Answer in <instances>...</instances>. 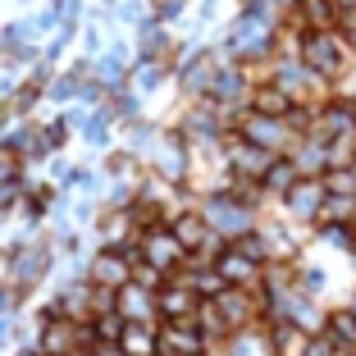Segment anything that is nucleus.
Returning a JSON list of instances; mask_svg holds the SVG:
<instances>
[{"label":"nucleus","mask_w":356,"mask_h":356,"mask_svg":"<svg viewBox=\"0 0 356 356\" xmlns=\"http://www.w3.org/2000/svg\"><path fill=\"white\" fill-rule=\"evenodd\" d=\"M297 60H302L329 92H338L356 69V55L343 46L338 32H302V37H297Z\"/></svg>","instance_id":"nucleus-1"},{"label":"nucleus","mask_w":356,"mask_h":356,"mask_svg":"<svg viewBox=\"0 0 356 356\" xmlns=\"http://www.w3.org/2000/svg\"><path fill=\"white\" fill-rule=\"evenodd\" d=\"M233 133L247 137V142H256V147L270 151V156H293V147L306 137L288 115H261V110L238 115V119H233Z\"/></svg>","instance_id":"nucleus-2"},{"label":"nucleus","mask_w":356,"mask_h":356,"mask_svg":"<svg viewBox=\"0 0 356 356\" xmlns=\"http://www.w3.org/2000/svg\"><path fill=\"white\" fill-rule=\"evenodd\" d=\"M201 215H206L210 233L220 242H238V238L261 229V215H256L252 206H242L233 192H210V197H201Z\"/></svg>","instance_id":"nucleus-3"},{"label":"nucleus","mask_w":356,"mask_h":356,"mask_svg":"<svg viewBox=\"0 0 356 356\" xmlns=\"http://www.w3.org/2000/svg\"><path fill=\"white\" fill-rule=\"evenodd\" d=\"M220 69H224V55L215 51V46H197V51H188L183 60L174 64L178 96H183V101H206L210 87H215V78H220Z\"/></svg>","instance_id":"nucleus-4"},{"label":"nucleus","mask_w":356,"mask_h":356,"mask_svg":"<svg viewBox=\"0 0 356 356\" xmlns=\"http://www.w3.org/2000/svg\"><path fill=\"white\" fill-rule=\"evenodd\" d=\"M147 169L160 178V183H188V174H192V142L178 133L174 124H165L160 128L156 151L147 156Z\"/></svg>","instance_id":"nucleus-5"},{"label":"nucleus","mask_w":356,"mask_h":356,"mask_svg":"<svg viewBox=\"0 0 356 356\" xmlns=\"http://www.w3.org/2000/svg\"><path fill=\"white\" fill-rule=\"evenodd\" d=\"M325 197H329V192H325V178H297L293 188L274 201V210H279L288 224L315 229V224H320V210H325Z\"/></svg>","instance_id":"nucleus-6"},{"label":"nucleus","mask_w":356,"mask_h":356,"mask_svg":"<svg viewBox=\"0 0 356 356\" xmlns=\"http://www.w3.org/2000/svg\"><path fill=\"white\" fill-rule=\"evenodd\" d=\"M133 256H137V242L133 247H96L92 256H87V283L92 288H124V283H133Z\"/></svg>","instance_id":"nucleus-7"},{"label":"nucleus","mask_w":356,"mask_h":356,"mask_svg":"<svg viewBox=\"0 0 356 356\" xmlns=\"http://www.w3.org/2000/svg\"><path fill=\"white\" fill-rule=\"evenodd\" d=\"M137 256H142L147 265H156L160 274H178L183 265H188V247L174 238V229H169V224L137 233Z\"/></svg>","instance_id":"nucleus-8"},{"label":"nucleus","mask_w":356,"mask_h":356,"mask_svg":"<svg viewBox=\"0 0 356 356\" xmlns=\"http://www.w3.org/2000/svg\"><path fill=\"white\" fill-rule=\"evenodd\" d=\"M274 165V156L270 151H261L256 142H247V137H238L229 128L224 133V169H229L233 178H247V183H261L265 178V169Z\"/></svg>","instance_id":"nucleus-9"},{"label":"nucleus","mask_w":356,"mask_h":356,"mask_svg":"<svg viewBox=\"0 0 356 356\" xmlns=\"http://www.w3.org/2000/svg\"><path fill=\"white\" fill-rule=\"evenodd\" d=\"M215 274L224 279V288H261L265 265L256 256H247L238 242H224L220 256H215Z\"/></svg>","instance_id":"nucleus-10"},{"label":"nucleus","mask_w":356,"mask_h":356,"mask_svg":"<svg viewBox=\"0 0 356 356\" xmlns=\"http://www.w3.org/2000/svg\"><path fill=\"white\" fill-rule=\"evenodd\" d=\"M92 233L101 247H133L137 242V224H133V210L128 206H101L92 220Z\"/></svg>","instance_id":"nucleus-11"},{"label":"nucleus","mask_w":356,"mask_h":356,"mask_svg":"<svg viewBox=\"0 0 356 356\" xmlns=\"http://www.w3.org/2000/svg\"><path fill=\"white\" fill-rule=\"evenodd\" d=\"M115 311L128 325H160V306H156V288H142V283H124L115 293Z\"/></svg>","instance_id":"nucleus-12"},{"label":"nucleus","mask_w":356,"mask_h":356,"mask_svg":"<svg viewBox=\"0 0 356 356\" xmlns=\"http://www.w3.org/2000/svg\"><path fill=\"white\" fill-rule=\"evenodd\" d=\"M160 356H206V338L192 320H160Z\"/></svg>","instance_id":"nucleus-13"},{"label":"nucleus","mask_w":356,"mask_h":356,"mask_svg":"<svg viewBox=\"0 0 356 356\" xmlns=\"http://www.w3.org/2000/svg\"><path fill=\"white\" fill-rule=\"evenodd\" d=\"M169 229H174V238L188 247V252H201V247H220V238L210 233V224H206V215H201V201L197 206H183L169 220Z\"/></svg>","instance_id":"nucleus-14"},{"label":"nucleus","mask_w":356,"mask_h":356,"mask_svg":"<svg viewBox=\"0 0 356 356\" xmlns=\"http://www.w3.org/2000/svg\"><path fill=\"white\" fill-rule=\"evenodd\" d=\"M156 306H160V320H192V315H197V306H201V297L192 293L178 274H169L165 288L156 293Z\"/></svg>","instance_id":"nucleus-15"},{"label":"nucleus","mask_w":356,"mask_h":356,"mask_svg":"<svg viewBox=\"0 0 356 356\" xmlns=\"http://www.w3.org/2000/svg\"><path fill=\"white\" fill-rule=\"evenodd\" d=\"M220 356H274V343H270V320H256L247 329H233L229 343L215 347Z\"/></svg>","instance_id":"nucleus-16"},{"label":"nucleus","mask_w":356,"mask_h":356,"mask_svg":"<svg viewBox=\"0 0 356 356\" xmlns=\"http://www.w3.org/2000/svg\"><path fill=\"white\" fill-rule=\"evenodd\" d=\"M165 83H174V64L165 60H133V69H128V92H137L142 101L151 92H160Z\"/></svg>","instance_id":"nucleus-17"},{"label":"nucleus","mask_w":356,"mask_h":356,"mask_svg":"<svg viewBox=\"0 0 356 356\" xmlns=\"http://www.w3.org/2000/svg\"><path fill=\"white\" fill-rule=\"evenodd\" d=\"M192 325L201 329L206 347H224V343H229V334H233V325L224 320V311H220V302H215V297H206V302L197 306V315H192Z\"/></svg>","instance_id":"nucleus-18"},{"label":"nucleus","mask_w":356,"mask_h":356,"mask_svg":"<svg viewBox=\"0 0 356 356\" xmlns=\"http://www.w3.org/2000/svg\"><path fill=\"white\" fill-rule=\"evenodd\" d=\"M288 160L297 165V174H302V178H325V169H329V147L320 142V137L306 133L302 142L293 147V156H288Z\"/></svg>","instance_id":"nucleus-19"},{"label":"nucleus","mask_w":356,"mask_h":356,"mask_svg":"<svg viewBox=\"0 0 356 356\" xmlns=\"http://www.w3.org/2000/svg\"><path fill=\"white\" fill-rule=\"evenodd\" d=\"M160 325H124V338L115 343L119 356H160Z\"/></svg>","instance_id":"nucleus-20"},{"label":"nucleus","mask_w":356,"mask_h":356,"mask_svg":"<svg viewBox=\"0 0 356 356\" xmlns=\"http://www.w3.org/2000/svg\"><path fill=\"white\" fill-rule=\"evenodd\" d=\"M325 334L338 343V352H356V311H352L347 302L329 306V315H325Z\"/></svg>","instance_id":"nucleus-21"},{"label":"nucleus","mask_w":356,"mask_h":356,"mask_svg":"<svg viewBox=\"0 0 356 356\" xmlns=\"http://www.w3.org/2000/svg\"><path fill=\"white\" fill-rule=\"evenodd\" d=\"M315 334H306L302 325H288V320H270V343H274V356H306Z\"/></svg>","instance_id":"nucleus-22"},{"label":"nucleus","mask_w":356,"mask_h":356,"mask_svg":"<svg viewBox=\"0 0 356 356\" xmlns=\"http://www.w3.org/2000/svg\"><path fill=\"white\" fill-rule=\"evenodd\" d=\"M297 178H302V174H297V165H293V160H288V156H274V165L265 169V178H261V188L270 192V201H279L283 192H288V188L297 183Z\"/></svg>","instance_id":"nucleus-23"},{"label":"nucleus","mask_w":356,"mask_h":356,"mask_svg":"<svg viewBox=\"0 0 356 356\" xmlns=\"http://www.w3.org/2000/svg\"><path fill=\"white\" fill-rule=\"evenodd\" d=\"M311 242H320V247H329V252H338V256H352L356 229H347V224H315Z\"/></svg>","instance_id":"nucleus-24"},{"label":"nucleus","mask_w":356,"mask_h":356,"mask_svg":"<svg viewBox=\"0 0 356 356\" xmlns=\"http://www.w3.org/2000/svg\"><path fill=\"white\" fill-rule=\"evenodd\" d=\"M247 110H261V115H288L293 101H288L274 83H252V101H247Z\"/></svg>","instance_id":"nucleus-25"},{"label":"nucleus","mask_w":356,"mask_h":356,"mask_svg":"<svg viewBox=\"0 0 356 356\" xmlns=\"http://www.w3.org/2000/svg\"><path fill=\"white\" fill-rule=\"evenodd\" d=\"M87 325H92L96 347H115L119 338H124V325H128V320H119V311H101V315H87Z\"/></svg>","instance_id":"nucleus-26"},{"label":"nucleus","mask_w":356,"mask_h":356,"mask_svg":"<svg viewBox=\"0 0 356 356\" xmlns=\"http://www.w3.org/2000/svg\"><path fill=\"white\" fill-rule=\"evenodd\" d=\"M320 224H347L356 229V197H325V210H320Z\"/></svg>","instance_id":"nucleus-27"},{"label":"nucleus","mask_w":356,"mask_h":356,"mask_svg":"<svg viewBox=\"0 0 356 356\" xmlns=\"http://www.w3.org/2000/svg\"><path fill=\"white\" fill-rule=\"evenodd\" d=\"M297 288L325 302V297H329V270H325V265H315V261H302V270H297Z\"/></svg>","instance_id":"nucleus-28"},{"label":"nucleus","mask_w":356,"mask_h":356,"mask_svg":"<svg viewBox=\"0 0 356 356\" xmlns=\"http://www.w3.org/2000/svg\"><path fill=\"white\" fill-rule=\"evenodd\" d=\"M69 137H74V128L64 124V115L46 119V124H42V151H46V156H64V147H69Z\"/></svg>","instance_id":"nucleus-29"},{"label":"nucleus","mask_w":356,"mask_h":356,"mask_svg":"<svg viewBox=\"0 0 356 356\" xmlns=\"http://www.w3.org/2000/svg\"><path fill=\"white\" fill-rule=\"evenodd\" d=\"M165 279H169V274H160L156 265H147L142 256H133V283H142V288H156V293H160V288H165Z\"/></svg>","instance_id":"nucleus-30"},{"label":"nucleus","mask_w":356,"mask_h":356,"mask_svg":"<svg viewBox=\"0 0 356 356\" xmlns=\"http://www.w3.org/2000/svg\"><path fill=\"white\" fill-rule=\"evenodd\" d=\"M334 32L343 37V46L356 55V10H338V19H334Z\"/></svg>","instance_id":"nucleus-31"},{"label":"nucleus","mask_w":356,"mask_h":356,"mask_svg":"<svg viewBox=\"0 0 356 356\" xmlns=\"http://www.w3.org/2000/svg\"><path fill=\"white\" fill-rule=\"evenodd\" d=\"M306 356H338V343H334L329 334H315L311 347H306Z\"/></svg>","instance_id":"nucleus-32"},{"label":"nucleus","mask_w":356,"mask_h":356,"mask_svg":"<svg viewBox=\"0 0 356 356\" xmlns=\"http://www.w3.org/2000/svg\"><path fill=\"white\" fill-rule=\"evenodd\" d=\"M10 338H14V315H0V352H5Z\"/></svg>","instance_id":"nucleus-33"},{"label":"nucleus","mask_w":356,"mask_h":356,"mask_svg":"<svg viewBox=\"0 0 356 356\" xmlns=\"http://www.w3.org/2000/svg\"><path fill=\"white\" fill-rule=\"evenodd\" d=\"M338 96H347V101H352V105H356V69H352V78H347V83H343V87H338Z\"/></svg>","instance_id":"nucleus-34"},{"label":"nucleus","mask_w":356,"mask_h":356,"mask_svg":"<svg viewBox=\"0 0 356 356\" xmlns=\"http://www.w3.org/2000/svg\"><path fill=\"white\" fill-rule=\"evenodd\" d=\"M10 356H42V352H37V347H14Z\"/></svg>","instance_id":"nucleus-35"},{"label":"nucleus","mask_w":356,"mask_h":356,"mask_svg":"<svg viewBox=\"0 0 356 356\" xmlns=\"http://www.w3.org/2000/svg\"><path fill=\"white\" fill-rule=\"evenodd\" d=\"M334 10H356V0H329Z\"/></svg>","instance_id":"nucleus-36"},{"label":"nucleus","mask_w":356,"mask_h":356,"mask_svg":"<svg viewBox=\"0 0 356 356\" xmlns=\"http://www.w3.org/2000/svg\"><path fill=\"white\" fill-rule=\"evenodd\" d=\"M347 306H352V311H356V283H352V293H347Z\"/></svg>","instance_id":"nucleus-37"},{"label":"nucleus","mask_w":356,"mask_h":356,"mask_svg":"<svg viewBox=\"0 0 356 356\" xmlns=\"http://www.w3.org/2000/svg\"><path fill=\"white\" fill-rule=\"evenodd\" d=\"M252 5H256V0H238V10H252Z\"/></svg>","instance_id":"nucleus-38"},{"label":"nucleus","mask_w":356,"mask_h":356,"mask_svg":"<svg viewBox=\"0 0 356 356\" xmlns=\"http://www.w3.org/2000/svg\"><path fill=\"white\" fill-rule=\"evenodd\" d=\"M347 261H352V265H356V247H352V256H347Z\"/></svg>","instance_id":"nucleus-39"},{"label":"nucleus","mask_w":356,"mask_h":356,"mask_svg":"<svg viewBox=\"0 0 356 356\" xmlns=\"http://www.w3.org/2000/svg\"><path fill=\"white\" fill-rule=\"evenodd\" d=\"M14 5H32V0H14Z\"/></svg>","instance_id":"nucleus-40"},{"label":"nucleus","mask_w":356,"mask_h":356,"mask_svg":"<svg viewBox=\"0 0 356 356\" xmlns=\"http://www.w3.org/2000/svg\"><path fill=\"white\" fill-rule=\"evenodd\" d=\"M338 356H347V352H338Z\"/></svg>","instance_id":"nucleus-41"}]
</instances>
